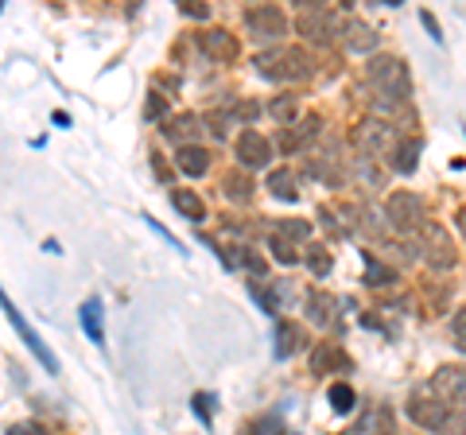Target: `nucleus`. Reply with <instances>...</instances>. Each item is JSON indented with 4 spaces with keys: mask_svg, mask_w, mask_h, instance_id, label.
Segmentation results:
<instances>
[{
    "mask_svg": "<svg viewBox=\"0 0 466 435\" xmlns=\"http://www.w3.org/2000/svg\"><path fill=\"white\" fill-rule=\"evenodd\" d=\"M0 308H5V315H8V323L12 327H16V335L24 339V346H27V350H32L39 361H43V366H47V373H55L58 377V358L47 350V346H43V339L35 335V330H32V323H27V319H24V311H16V303H12L5 292H0Z\"/></svg>",
    "mask_w": 466,
    "mask_h": 435,
    "instance_id": "nucleus-1",
    "label": "nucleus"
},
{
    "mask_svg": "<svg viewBox=\"0 0 466 435\" xmlns=\"http://www.w3.org/2000/svg\"><path fill=\"white\" fill-rule=\"evenodd\" d=\"M370 82L381 97H397V101L408 97V70L400 59H377L370 66Z\"/></svg>",
    "mask_w": 466,
    "mask_h": 435,
    "instance_id": "nucleus-2",
    "label": "nucleus"
},
{
    "mask_svg": "<svg viewBox=\"0 0 466 435\" xmlns=\"http://www.w3.org/2000/svg\"><path fill=\"white\" fill-rule=\"evenodd\" d=\"M428 393L440 397V404H466V369L462 366H451V369H440L431 377Z\"/></svg>",
    "mask_w": 466,
    "mask_h": 435,
    "instance_id": "nucleus-3",
    "label": "nucleus"
},
{
    "mask_svg": "<svg viewBox=\"0 0 466 435\" xmlns=\"http://www.w3.org/2000/svg\"><path fill=\"white\" fill-rule=\"evenodd\" d=\"M385 214H389V222L397 226V229H416V226H424V202H420L416 195H408V191L392 195L389 207H385Z\"/></svg>",
    "mask_w": 466,
    "mask_h": 435,
    "instance_id": "nucleus-4",
    "label": "nucleus"
},
{
    "mask_svg": "<svg viewBox=\"0 0 466 435\" xmlns=\"http://www.w3.org/2000/svg\"><path fill=\"white\" fill-rule=\"evenodd\" d=\"M238 159L245 167H265L272 159V144L265 140V133H257V128H245L238 137Z\"/></svg>",
    "mask_w": 466,
    "mask_h": 435,
    "instance_id": "nucleus-5",
    "label": "nucleus"
},
{
    "mask_svg": "<svg viewBox=\"0 0 466 435\" xmlns=\"http://www.w3.org/2000/svg\"><path fill=\"white\" fill-rule=\"evenodd\" d=\"M249 32L257 39H280L284 35V16L276 8H253L249 12Z\"/></svg>",
    "mask_w": 466,
    "mask_h": 435,
    "instance_id": "nucleus-6",
    "label": "nucleus"
},
{
    "mask_svg": "<svg viewBox=\"0 0 466 435\" xmlns=\"http://www.w3.org/2000/svg\"><path fill=\"white\" fill-rule=\"evenodd\" d=\"M389 144H392V137H389V128L381 121H366V125L358 128V148L361 152L381 156V152H389Z\"/></svg>",
    "mask_w": 466,
    "mask_h": 435,
    "instance_id": "nucleus-7",
    "label": "nucleus"
},
{
    "mask_svg": "<svg viewBox=\"0 0 466 435\" xmlns=\"http://www.w3.org/2000/svg\"><path fill=\"white\" fill-rule=\"evenodd\" d=\"M412 420L416 424H424V428H443L447 424V404H428V400H420V397H412Z\"/></svg>",
    "mask_w": 466,
    "mask_h": 435,
    "instance_id": "nucleus-8",
    "label": "nucleus"
},
{
    "mask_svg": "<svg viewBox=\"0 0 466 435\" xmlns=\"http://www.w3.org/2000/svg\"><path fill=\"white\" fill-rule=\"evenodd\" d=\"M303 346H308V335H303L296 323H280V327H276V354H280V358L303 350Z\"/></svg>",
    "mask_w": 466,
    "mask_h": 435,
    "instance_id": "nucleus-9",
    "label": "nucleus"
},
{
    "mask_svg": "<svg viewBox=\"0 0 466 435\" xmlns=\"http://www.w3.org/2000/svg\"><path fill=\"white\" fill-rule=\"evenodd\" d=\"M350 358L339 350V346H319V350L311 354V369L315 373H330V369H346Z\"/></svg>",
    "mask_w": 466,
    "mask_h": 435,
    "instance_id": "nucleus-10",
    "label": "nucleus"
},
{
    "mask_svg": "<svg viewBox=\"0 0 466 435\" xmlns=\"http://www.w3.org/2000/svg\"><path fill=\"white\" fill-rule=\"evenodd\" d=\"M268 191L276 195V198H284V202H291L299 195V183H296V171L291 167H280V171H272L268 176Z\"/></svg>",
    "mask_w": 466,
    "mask_h": 435,
    "instance_id": "nucleus-11",
    "label": "nucleus"
},
{
    "mask_svg": "<svg viewBox=\"0 0 466 435\" xmlns=\"http://www.w3.org/2000/svg\"><path fill=\"white\" fill-rule=\"evenodd\" d=\"M78 319H82V330H86V335H90L97 346L106 342V335H101V299H86L82 311H78Z\"/></svg>",
    "mask_w": 466,
    "mask_h": 435,
    "instance_id": "nucleus-12",
    "label": "nucleus"
},
{
    "mask_svg": "<svg viewBox=\"0 0 466 435\" xmlns=\"http://www.w3.org/2000/svg\"><path fill=\"white\" fill-rule=\"evenodd\" d=\"M179 167L187 171V176H202V171L210 167L207 148H195V144H187V148H179Z\"/></svg>",
    "mask_w": 466,
    "mask_h": 435,
    "instance_id": "nucleus-13",
    "label": "nucleus"
},
{
    "mask_svg": "<svg viewBox=\"0 0 466 435\" xmlns=\"http://www.w3.org/2000/svg\"><path fill=\"white\" fill-rule=\"evenodd\" d=\"M299 32H308L311 39H330L327 32H330V16L323 8H311L308 16H299Z\"/></svg>",
    "mask_w": 466,
    "mask_h": 435,
    "instance_id": "nucleus-14",
    "label": "nucleus"
},
{
    "mask_svg": "<svg viewBox=\"0 0 466 435\" xmlns=\"http://www.w3.org/2000/svg\"><path fill=\"white\" fill-rule=\"evenodd\" d=\"M171 202H175V210H183L191 222H202V214H207V207H202V198L195 191H171Z\"/></svg>",
    "mask_w": 466,
    "mask_h": 435,
    "instance_id": "nucleus-15",
    "label": "nucleus"
},
{
    "mask_svg": "<svg viewBox=\"0 0 466 435\" xmlns=\"http://www.w3.org/2000/svg\"><path fill=\"white\" fill-rule=\"evenodd\" d=\"M311 319H315L319 327L334 323V299H330V296H323V292H315V296H311Z\"/></svg>",
    "mask_w": 466,
    "mask_h": 435,
    "instance_id": "nucleus-16",
    "label": "nucleus"
},
{
    "mask_svg": "<svg viewBox=\"0 0 466 435\" xmlns=\"http://www.w3.org/2000/svg\"><path fill=\"white\" fill-rule=\"evenodd\" d=\"M416 156H420V140H404L397 148V171L400 176H408V171L416 167Z\"/></svg>",
    "mask_w": 466,
    "mask_h": 435,
    "instance_id": "nucleus-17",
    "label": "nucleus"
},
{
    "mask_svg": "<svg viewBox=\"0 0 466 435\" xmlns=\"http://www.w3.org/2000/svg\"><path fill=\"white\" fill-rule=\"evenodd\" d=\"M330 404H334V412H350L358 404L354 389H350V385H330Z\"/></svg>",
    "mask_w": 466,
    "mask_h": 435,
    "instance_id": "nucleus-18",
    "label": "nucleus"
},
{
    "mask_svg": "<svg viewBox=\"0 0 466 435\" xmlns=\"http://www.w3.org/2000/svg\"><path fill=\"white\" fill-rule=\"evenodd\" d=\"M350 47H354V51H370V47H377V35L370 32L366 24H354V27H350Z\"/></svg>",
    "mask_w": 466,
    "mask_h": 435,
    "instance_id": "nucleus-19",
    "label": "nucleus"
},
{
    "mask_svg": "<svg viewBox=\"0 0 466 435\" xmlns=\"http://www.w3.org/2000/svg\"><path fill=\"white\" fill-rule=\"evenodd\" d=\"M272 253H276V260H284V265H291V260H296V245H288V241H284V234H272Z\"/></svg>",
    "mask_w": 466,
    "mask_h": 435,
    "instance_id": "nucleus-20",
    "label": "nucleus"
},
{
    "mask_svg": "<svg viewBox=\"0 0 466 435\" xmlns=\"http://www.w3.org/2000/svg\"><path fill=\"white\" fill-rule=\"evenodd\" d=\"M210 51H218V55H233V47H229V39H226V32H210Z\"/></svg>",
    "mask_w": 466,
    "mask_h": 435,
    "instance_id": "nucleus-21",
    "label": "nucleus"
},
{
    "mask_svg": "<svg viewBox=\"0 0 466 435\" xmlns=\"http://www.w3.org/2000/svg\"><path fill=\"white\" fill-rule=\"evenodd\" d=\"M366 268H370V277H366V284H381V280L389 277V272H385L381 265H377V260H373L370 253H366Z\"/></svg>",
    "mask_w": 466,
    "mask_h": 435,
    "instance_id": "nucleus-22",
    "label": "nucleus"
},
{
    "mask_svg": "<svg viewBox=\"0 0 466 435\" xmlns=\"http://www.w3.org/2000/svg\"><path fill=\"white\" fill-rule=\"evenodd\" d=\"M451 330H455V339H459V346L466 350V308L455 315V323H451Z\"/></svg>",
    "mask_w": 466,
    "mask_h": 435,
    "instance_id": "nucleus-23",
    "label": "nucleus"
},
{
    "mask_svg": "<svg viewBox=\"0 0 466 435\" xmlns=\"http://www.w3.org/2000/svg\"><path fill=\"white\" fill-rule=\"evenodd\" d=\"M272 113H276V117H280V121H288V117H291V106H288V101H276Z\"/></svg>",
    "mask_w": 466,
    "mask_h": 435,
    "instance_id": "nucleus-24",
    "label": "nucleus"
},
{
    "mask_svg": "<svg viewBox=\"0 0 466 435\" xmlns=\"http://www.w3.org/2000/svg\"><path fill=\"white\" fill-rule=\"evenodd\" d=\"M12 435H43L35 424H20V428H12Z\"/></svg>",
    "mask_w": 466,
    "mask_h": 435,
    "instance_id": "nucleus-25",
    "label": "nucleus"
},
{
    "mask_svg": "<svg viewBox=\"0 0 466 435\" xmlns=\"http://www.w3.org/2000/svg\"><path fill=\"white\" fill-rule=\"evenodd\" d=\"M424 24H428V32H431L435 39H440V24H435V20H431V12H424Z\"/></svg>",
    "mask_w": 466,
    "mask_h": 435,
    "instance_id": "nucleus-26",
    "label": "nucleus"
}]
</instances>
